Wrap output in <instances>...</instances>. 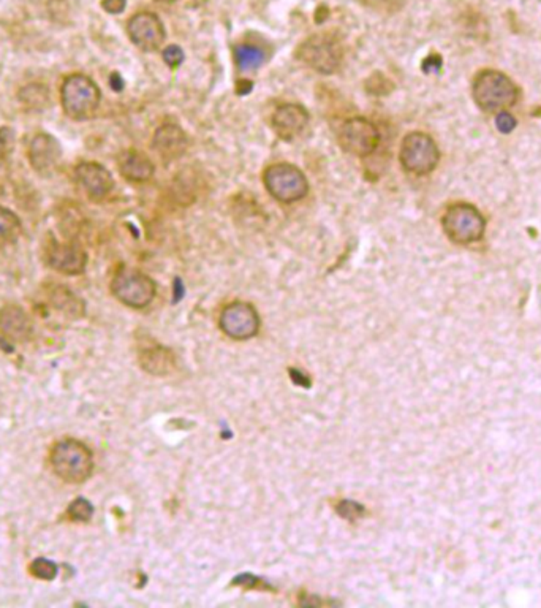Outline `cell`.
<instances>
[{"instance_id":"cell-17","label":"cell","mask_w":541,"mask_h":608,"mask_svg":"<svg viewBox=\"0 0 541 608\" xmlns=\"http://www.w3.org/2000/svg\"><path fill=\"white\" fill-rule=\"evenodd\" d=\"M153 148L158 152L165 162H172L182 157L189 148V138L182 128L176 124H165L157 128Z\"/></svg>"},{"instance_id":"cell-6","label":"cell","mask_w":541,"mask_h":608,"mask_svg":"<svg viewBox=\"0 0 541 608\" xmlns=\"http://www.w3.org/2000/svg\"><path fill=\"white\" fill-rule=\"evenodd\" d=\"M399 161L406 171L416 176H426L437 168L440 151L432 136L423 132H412L402 140Z\"/></svg>"},{"instance_id":"cell-25","label":"cell","mask_w":541,"mask_h":608,"mask_svg":"<svg viewBox=\"0 0 541 608\" xmlns=\"http://www.w3.org/2000/svg\"><path fill=\"white\" fill-rule=\"evenodd\" d=\"M31 574L34 577L40 578V580H54L57 575V566L49 559H45V557H38V559H35L31 564Z\"/></svg>"},{"instance_id":"cell-1","label":"cell","mask_w":541,"mask_h":608,"mask_svg":"<svg viewBox=\"0 0 541 608\" xmlns=\"http://www.w3.org/2000/svg\"><path fill=\"white\" fill-rule=\"evenodd\" d=\"M472 96L480 110L499 113L516 105L519 88L508 75L499 70L485 69L473 79Z\"/></svg>"},{"instance_id":"cell-10","label":"cell","mask_w":541,"mask_h":608,"mask_svg":"<svg viewBox=\"0 0 541 608\" xmlns=\"http://www.w3.org/2000/svg\"><path fill=\"white\" fill-rule=\"evenodd\" d=\"M380 143L378 128L364 118H351L339 130V144L350 156L367 157Z\"/></svg>"},{"instance_id":"cell-23","label":"cell","mask_w":541,"mask_h":608,"mask_svg":"<svg viewBox=\"0 0 541 608\" xmlns=\"http://www.w3.org/2000/svg\"><path fill=\"white\" fill-rule=\"evenodd\" d=\"M19 100L29 110L41 111L49 105V91L43 84H29L21 89Z\"/></svg>"},{"instance_id":"cell-27","label":"cell","mask_w":541,"mask_h":608,"mask_svg":"<svg viewBox=\"0 0 541 608\" xmlns=\"http://www.w3.org/2000/svg\"><path fill=\"white\" fill-rule=\"evenodd\" d=\"M516 126H517V121L510 111L503 110V111H499L495 114V127L500 133L508 135V133L513 132Z\"/></svg>"},{"instance_id":"cell-3","label":"cell","mask_w":541,"mask_h":608,"mask_svg":"<svg viewBox=\"0 0 541 608\" xmlns=\"http://www.w3.org/2000/svg\"><path fill=\"white\" fill-rule=\"evenodd\" d=\"M445 235L456 244H473L483 240L486 231V219L472 203H453L442 217Z\"/></svg>"},{"instance_id":"cell-15","label":"cell","mask_w":541,"mask_h":608,"mask_svg":"<svg viewBox=\"0 0 541 608\" xmlns=\"http://www.w3.org/2000/svg\"><path fill=\"white\" fill-rule=\"evenodd\" d=\"M62 158V148L53 135L38 133L29 144V161L40 175H51Z\"/></svg>"},{"instance_id":"cell-8","label":"cell","mask_w":541,"mask_h":608,"mask_svg":"<svg viewBox=\"0 0 541 608\" xmlns=\"http://www.w3.org/2000/svg\"><path fill=\"white\" fill-rule=\"evenodd\" d=\"M297 56L301 62L323 75H331L339 70L344 61L341 43L328 35H314L299 45Z\"/></svg>"},{"instance_id":"cell-14","label":"cell","mask_w":541,"mask_h":608,"mask_svg":"<svg viewBox=\"0 0 541 608\" xmlns=\"http://www.w3.org/2000/svg\"><path fill=\"white\" fill-rule=\"evenodd\" d=\"M75 176L78 184L83 191L89 195L92 200L106 198L114 187V179L111 173L103 165L97 162H84L79 163L75 170Z\"/></svg>"},{"instance_id":"cell-24","label":"cell","mask_w":541,"mask_h":608,"mask_svg":"<svg viewBox=\"0 0 541 608\" xmlns=\"http://www.w3.org/2000/svg\"><path fill=\"white\" fill-rule=\"evenodd\" d=\"M93 515V507L89 501H86V499L79 497L76 501H73L70 504L68 510H67V517L71 521H89Z\"/></svg>"},{"instance_id":"cell-7","label":"cell","mask_w":541,"mask_h":608,"mask_svg":"<svg viewBox=\"0 0 541 608\" xmlns=\"http://www.w3.org/2000/svg\"><path fill=\"white\" fill-rule=\"evenodd\" d=\"M264 186L274 198L280 203H294L302 200L309 192V183L304 173L292 163H276L264 170Z\"/></svg>"},{"instance_id":"cell-13","label":"cell","mask_w":541,"mask_h":608,"mask_svg":"<svg viewBox=\"0 0 541 608\" xmlns=\"http://www.w3.org/2000/svg\"><path fill=\"white\" fill-rule=\"evenodd\" d=\"M309 124V113L298 103L280 105L272 114V130L280 140L293 141L304 132Z\"/></svg>"},{"instance_id":"cell-2","label":"cell","mask_w":541,"mask_h":608,"mask_svg":"<svg viewBox=\"0 0 541 608\" xmlns=\"http://www.w3.org/2000/svg\"><path fill=\"white\" fill-rule=\"evenodd\" d=\"M49 462L54 474L67 483H83L93 470L92 452L75 439L57 442L49 455Z\"/></svg>"},{"instance_id":"cell-11","label":"cell","mask_w":541,"mask_h":608,"mask_svg":"<svg viewBox=\"0 0 541 608\" xmlns=\"http://www.w3.org/2000/svg\"><path fill=\"white\" fill-rule=\"evenodd\" d=\"M128 37L143 51H155L163 45L167 32L155 13L140 11L130 18L127 26Z\"/></svg>"},{"instance_id":"cell-22","label":"cell","mask_w":541,"mask_h":608,"mask_svg":"<svg viewBox=\"0 0 541 608\" xmlns=\"http://www.w3.org/2000/svg\"><path fill=\"white\" fill-rule=\"evenodd\" d=\"M51 303L57 310H61L63 314H68L70 317H81L84 314L83 301L76 298V296L65 287H57L56 290H53Z\"/></svg>"},{"instance_id":"cell-19","label":"cell","mask_w":541,"mask_h":608,"mask_svg":"<svg viewBox=\"0 0 541 608\" xmlns=\"http://www.w3.org/2000/svg\"><path fill=\"white\" fill-rule=\"evenodd\" d=\"M233 57L237 70L242 71V74L255 71L268 61L266 51L254 45V43H241V45H236L233 49Z\"/></svg>"},{"instance_id":"cell-28","label":"cell","mask_w":541,"mask_h":608,"mask_svg":"<svg viewBox=\"0 0 541 608\" xmlns=\"http://www.w3.org/2000/svg\"><path fill=\"white\" fill-rule=\"evenodd\" d=\"M163 61L167 62L170 67H177L179 64L184 61V53L177 45H170L163 51Z\"/></svg>"},{"instance_id":"cell-4","label":"cell","mask_w":541,"mask_h":608,"mask_svg":"<svg viewBox=\"0 0 541 608\" xmlns=\"http://www.w3.org/2000/svg\"><path fill=\"white\" fill-rule=\"evenodd\" d=\"M61 98L63 111L70 119L86 121L98 110L102 93L89 76L70 75L62 84Z\"/></svg>"},{"instance_id":"cell-16","label":"cell","mask_w":541,"mask_h":608,"mask_svg":"<svg viewBox=\"0 0 541 608\" xmlns=\"http://www.w3.org/2000/svg\"><path fill=\"white\" fill-rule=\"evenodd\" d=\"M34 325L31 317L16 304L0 309V335L10 343H26L32 336Z\"/></svg>"},{"instance_id":"cell-9","label":"cell","mask_w":541,"mask_h":608,"mask_svg":"<svg viewBox=\"0 0 541 608\" xmlns=\"http://www.w3.org/2000/svg\"><path fill=\"white\" fill-rule=\"evenodd\" d=\"M219 327L230 339L247 341L257 336L259 330V315L249 303L235 301L222 309Z\"/></svg>"},{"instance_id":"cell-21","label":"cell","mask_w":541,"mask_h":608,"mask_svg":"<svg viewBox=\"0 0 541 608\" xmlns=\"http://www.w3.org/2000/svg\"><path fill=\"white\" fill-rule=\"evenodd\" d=\"M21 231H23V226H21L19 217L10 209L0 206V249L16 241Z\"/></svg>"},{"instance_id":"cell-12","label":"cell","mask_w":541,"mask_h":608,"mask_svg":"<svg viewBox=\"0 0 541 608\" xmlns=\"http://www.w3.org/2000/svg\"><path fill=\"white\" fill-rule=\"evenodd\" d=\"M46 260L53 270L67 274V276L83 274L88 266V253L78 244H61L54 241L49 245Z\"/></svg>"},{"instance_id":"cell-32","label":"cell","mask_w":541,"mask_h":608,"mask_svg":"<svg viewBox=\"0 0 541 608\" xmlns=\"http://www.w3.org/2000/svg\"><path fill=\"white\" fill-rule=\"evenodd\" d=\"M110 84H111V88L116 91V92H119V91H122V88H124V81H122V78L118 75V74H113L111 75V78H110Z\"/></svg>"},{"instance_id":"cell-31","label":"cell","mask_w":541,"mask_h":608,"mask_svg":"<svg viewBox=\"0 0 541 608\" xmlns=\"http://www.w3.org/2000/svg\"><path fill=\"white\" fill-rule=\"evenodd\" d=\"M125 5H127L125 0H103V2H102L103 10H106L108 13H111V14L122 13L125 10Z\"/></svg>"},{"instance_id":"cell-29","label":"cell","mask_w":541,"mask_h":608,"mask_svg":"<svg viewBox=\"0 0 541 608\" xmlns=\"http://www.w3.org/2000/svg\"><path fill=\"white\" fill-rule=\"evenodd\" d=\"M11 138H13V133H11L10 128H6V127L0 128V161H4L5 156L9 154Z\"/></svg>"},{"instance_id":"cell-5","label":"cell","mask_w":541,"mask_h":608,"mask_svg":"<svg viewBox=\"0 0 541 608\" xmlns=\"http://www.w3.org/2000/svg\"><path fill=\"white\" fill-rule=\"evenodd\" d=\"M111 292L125 306L143 309L154 301L157 287L148 274L133 270V268L122 266L114 274Z\"/></svg>"},{"instance_id":"cell-18","label":"cell","mask_w":541,"mask_h":608,"mask_svg":"<svg viewBox=\"0 0 541 608\" xmlns=\"http://www.w3.org/2000/svg\"><path fill=\"white\" fill-rule=\"evenodd\" d=\"M119 171L132 183H146L154 176L155 166L153 161L140 151H125L119 157Z\"/></svg>"},{"instance_id":"cell-30","label":"cell","mask_w":541,"mask_h":608,"mask_svg":"<svg viewBox=\"0 0 541 608\" xmlns=\"http://www.w3.org/2000/svg\"><path fill=\"white\" fill-rule=\"evenodd\" d=\"M440 69H442V57L438 54H431L429 57H426L423 62L424 74H437Z\"/></svg>"},{"instance_id":"cell-26","label":"cell","mask_w":541,"mask_h":608,"mask_svg":"<svg viewBox=\"0 0 541 608\" xmlns=\"http://www.w3.org/2000/svg\"><path fill=\"white\" fill-rule=\"evenodd\" d=\"M336 510L342 518L350 520V521H355V520H358V518L364 515V507L361 504L353 502V501L339 502L337 507H336Z\"/></svg>"},{"instance_id":"cell-33","label":"cell","mask_w":541,"mask_h":608,"mask_svg":"<svg viewBox=\"0 0 541 608\" xmlns=\"http://www.w3.org/2000/svg\"><path fill=\"white\" fill-rule=\"evenodd\" d=\"M155 2H160V4H172V2H176V0H155Z\"/></svg>"},{"instance_id":"cell-20","label":"cell","mask_w":541,"mask_h":608,"mask_svg":"<svg viewBox=\"0 0 541 608\" xmlns=\"http://www.w3.org/2000/svg\"><path fill=\"white\" fill-rule=\"evenodd\" d=\"M140 361L143 369H146L148 373L154 375H165L168 374L175 360H172V353L168 349H163L160 345L150 347L140 355Z\"/></svg>"}]
</instances>
